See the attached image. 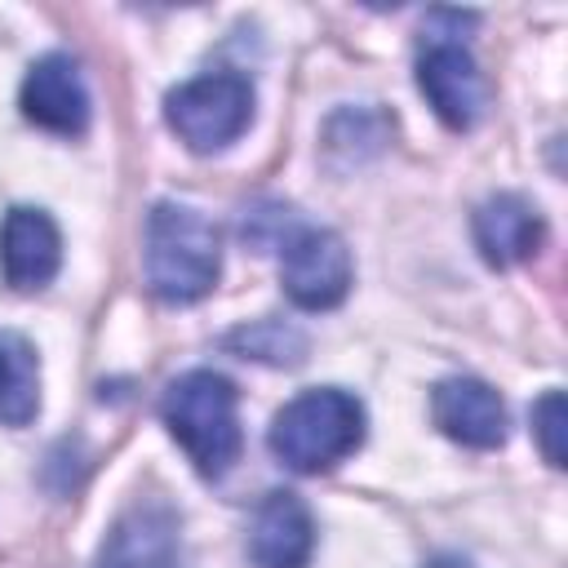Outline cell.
<instances>
[{"label":"cell","mask_w":568,"mask_h":568,"mask_svg":"<svg viewBox=\"0 0 568 568\" xmlns=\"http://www.w3.org/2000/svg\"><path fill=\"white\" fill-rule=\"evenodd\" d=\"M62 266V235L44 209H9L0 222V271L13 288H44Z\"/></svg>","instance_id":"10"},{"label":"cell","mask_w":568,"mask_h":568,"mask_svg":"<svg viewBox=\"0 0 568 568\" xmlns=\"http://www.w3.org/2000/svg\"><path fill=\"white\" fill-rule=\"evenodd\" d=\"M22 115L49 133L80 138L89 129V89L67 53H44L22 80Z\"/></svg>","instance_id":"8"},{"label":"cell","mask_w":568,"mask_h":568,"mask_svg":"<svg viewBox=\"0 0 568 568\" xmlns=\"http://www.w3.org/2000/svg\"><path fill=\"white\" fill-rule=\"evenodd\" d=\"M142 262H146V284L160 302H173V306L200 302L217 284V271H222L217 226L191 204L160 200L146 213Z\"/></svg>","instance_id":"1"},{"label":"cell","mask_w":568,"mask_h":568,"mask_svg":"<svg viewBox=\"0 0 568 568\" xmlns=\"http://www.w3.org/2000/svg\"><path fill=\"white\" fill-rule=\"evenodd\" d=\"M315 550V519L306 501L288 488H275L253 510L248 528V555L257 568H306Z\"/></svg>","instance_id":"11"},{"label":"cell","mask_w":568,"mask_h":568,"mask_svg":"<svg viewBox=\"0 0 568 568\" xmlns=\"http://www.w3.org/2000/svg\"><path fill=\"white\" fill-rule=\"evenodd\" d=\"M435 426L466 448H497L506 439V404L479 377H444L430 395Z\"/></svg>","instance_id":"9"},{"label":"cell","mask_w":568,"mask_h":568,"mask_svg":"<svg viewBox=\"0 0 568 568\" xmlns=\"http://www.w3.org/2000/svg\"><path fill=\"white\" fill-rule=\"evenodd\" d=\"M422 568H470V559H466V555H453V550H444V555L426 559Z\"/></svg>","instance_id":"16"},{"label":"cell","mask_w":568,"mask_h":568,"mask_svg":"<svg viewBox=\"0 0 568 568\" xmlns=\"http://www.w3.org/2000/svg\"><path fill=\"white\" fill-rule=\"evenodd\" d=\"M160 417L169 435L186 448L200 475H226L240 457V413L235 386L213 368H191L169 382L160 399Z\"/></svg>","instance_id":"3"},{"label":"cell","mask_w":568,"mask_h":568,"mask_svg":"<svg viewBox=\"0 0 568 568\" xmlns=\"http://www.w3.org/2000/svg\"><path fill=\"white\" fill-rule=\"evenodd\" d=\"M266 439H271V453L288 470L320 475V470L346 462L364 444V404L337 386L302 390L297 399H288L275 413Z\"/></svg>","instance_id":"2"},{"label":"cell","mask_w":568,"mask_h":568,"mask_svg":"<svg viewBox=\"0 0 568 568\" xmlns=\"http://www.w3.org/2000/svg\"><path fill=\"white\" fill-rule=\"evenodd\" d=\"M351 248L328 226H302L284 240L280 280L302 311H328L351 293Z\"/></svg>","instance_id":"5"},{"label":"cell","mask_w":568,"mask_h":568,"mask_svg":"<svg viewBox=\"0 0 568 568\" xmlns=\"http://www.w3.org/2000/svg\"><path fill=\"white\" fill-rule=\"evenodd\" d=\"M532 430H537V444H541L546 462L564 466V395L559 390H546L532 404Z\"/></svg>","instance_id":"15"},{"label":"cell","mask_w":568,"mask_h":568,"mask_svg":"<svg viewBox=\"0 0 568 568\" xmlns=\"http://www.w3.org/2000/svg\"><path fill=\"white\" fill-rule=\"evenodd\" d=\"M40 408V364L27 337L0 333V422L27 426Z\"/></svg>","instance_id":"13"},{"label":"cell","mask_w":568,"mask_h":568,"mask_svg":"<svg viewBox=\"0 0 568 568\" xmlns=\"http://www.w3.org/2000/svg\"><path fill=\"white\" fill-rule=\"evenodd\" d=\"M164 120L191 151H222L253 120V84L240 71L195 75L164 98Z\"/></svg>","instance_id":"4"},{"label":"cell","mask_w":568,"mask_h":568,"mask_svg":"<svg viewBox=\"0 0 568 568\" xmlns=\"http://www.w3.org/2000/svg\"><path fill=\"white\" fill-rule=\"evenodd\" d=\"M178 510L160 497L133 501L106 532L98 550V568H178Z\"/></svg>","instance_id":"7"},{"label":"cell","mask_w":568,"mask_h":568,"mask_svg":"<svg viewBox=\"0 0 568 568\" xmlns=\"http://www.w3.org/2000/svg\"><path fill=\"white\" fill-rule=\"evenodd\" d=\"M541 235H546L541 213L515 191L488 195L475 213V244L488 266H515V262L532 257L541 248Z\"/></svg>","instance_id":"12"},{"label":"cell","mask_w":568,"mask_h":568,"mask_svg":"<svg viewBox=\"0 0 568 568\" xmlns=\"http://www.w3.org/2000/svg\"><path fill=\"white\" fill-rule=\"evenodd\" d=\"M417 84L430 102V111L448 124V129H470L479 115H484V102H488V89H484V75L470 58V49L453 36H430L422 44V58H417Z\"/></svg>","instance_id":"6"},{"label":"cell","mask_w":568,"mask_h":568,"mask_svg":"<svg viewBox=\"0 0 568 568\" xmlns=\"http://www.w3.org/2000/svg\"><path fill=\"white\" fill-rule=\"evenodd\" d=\"M231 346L244 351V359L253 355V359H266V364H297L302 351H306L302 333H293V328H284V324H275V320H262V324L240 328V333L231 337Z\"/></svg>","instance_id":"14"}]
</instances>
